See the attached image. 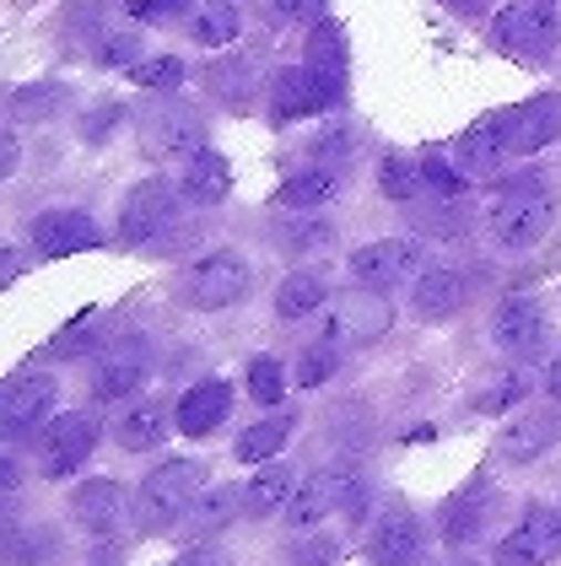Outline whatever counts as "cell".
Masks as SVG:
<instances>
[{
    "label": "cell",
    "instance_id": "53",
    "mask_svg": "<svg viewBox=\"0 0 561 566\" xmlns=\"http://www.w3.org/2000/svg\"><path fill=\"white\" fill-rule=\"evenodd\" d=\"M443 6H448L454 17H486V6H491V0H443Z\"/></svg>",
    "mask_w": 561,
    "mask_h": 566
},
{
    "label": "cell",
    "instance_id": "14",
    "mask_svg": "<svg viewBox=\"0 0 561 566\" xmlns=\"http://www.w3.org/2000/svg\"><path fill=\"white\" fill-rule=\"evenodd\" d=\"M388 324H394V313H388L384 292L362 286V292H345V297H335L330 340H351V346H362V340H378Z\"/></svg>",
    "mask_w": 561,
    "mask_h": 566
},
{
    "label": "cell",
    "instance_id": "20",
    "mask_svg": "<svg viewBox=\"0 0 561 566\" xmlns=\"http://www.w3.org/2000/svg\"><path fill=\"white\" fill-rule=\"evenodd\" d=\"M120 507H125L120 480H103V475L76 485V496H71V518L82 523L86 534H108V528L120 523Z\"/></svg>",
    "mask_w": 561,
    "mask_h": 566
},
{
    "label": "cell",
    "instance_id": "30",
    "mask_svg": "<svg viewBox=\"0 0 561 566\" xmlns=\"http://www.w3.org/2000/svg\"><path fill=\"white\" fill-rule=\"evenodd\" d=\"M324 281L313 275V270H292L281 286H276V313L281 318H308V313H319L324 307Z\"/></svg>",
    "mask_w": 561,
    "mask_h": 566
},
{
    "label": "cell",
    "instance_id": "16",
    "mask_svg": "<svg viewBox=\"0 0 561 566\" xmlns=\"http://www.w3.org/2000/svg\"><path fill=\"white\" fill-rule=\"evenodd\" d=\"M557 135H561V92H540V97H529L523 108L508 114V151H518V157H534Z\"/></svg>",
    "mask_w": 561,
    "mask_h": 566
},
{
    "label": "cell",
    "instance_id": "7",
    "mask_svg": "<svg viewBox=\"0 0 561 566\" xmlns=\"http://www.w3.org/2000/svg\"><path fill=\"white\" fill-rule=\"evenodd\" d=\"M561 556V513L551 507H529L523 518L502 534V545H497V566H546Z\"/></svg>",
    "mask_w": 561,
    "mask_h": 566
},
{
    "label": "cell",
    "instance_id": "45",
    "mask_svg": "<svg viewBox=\"0 0 561 566\" xmlns=\"http://www.w3.org/2000/svg\"><path fill=\"white\" fill-rule=\"evenodd\" d=\"M422 221H427V232H437V238H465V232H470V217L459 211V200H443V206H432Z\"/></svg>",
    "mask_w": 561,
    "mask_h": 566
},
{
    "label": "cell",
    "instance_id": "4",
    "mask_svg": "<svg viewBox=\"0 0 561 566\" xmlns=\"http://www.w3.org/2000/svg\"><path fill=\"white\" fill-rule=\"evenodd\" d=\"M141 146L163 163H178V157H200L206 151V119L178 103V97H157L146 114H141Z\"/></svg>",
    "mask_w": 561,
    "mask_h": 566
},
{
    "label": "cell",
    "instance_id": "39",
    "mask_svg": "<svg viewBox=\"0 0 561 566\" xmlns=\"http://www.w3.org/2000/svg\"><path fill=\"white\" fill-rule=\"evenodd\" d=\"M129 82H135V87H152V92H173L184 82V65H178L173 54H163V60H141V65H129Z\"/></svg>",
    "mask_w": 561,
    "mask_h": 566
},
{
    "label": "cell",
    "instance_id": "40",
    "mask_svg": "<svg viewBox=\"0 0 561 566\" xmlns=\"http://www.w3.org/2000/svg\"><path fill=\"white\" fill-rule=\"evenodd\" d=\"M422 174H427V189L437 200H459L470 184H465V168H454V163H443V157H422Z\"/></svg>",
    "mask_w": 561,
    "mask_h": 566
},
{
    "label": "cell",
    "instance_id": "19",
    "mask_svg": "<svg viewBox=\"0 0 561 566\" xmlns=\"http://www.w3.org/2000/svg\"><path fill=\"white\" fill-rule=\"evenodd\" d=\"M227 410H232V389H227L221 378H206V384H195V389L178 399L173 421H178V432L184 437H206L211 427L227 421Z\"/></svg>",
    "mask_w": 561,
    "mask_h": 566
},
{
    "label": "cell",
    "instance_id": "13",
    "mask_svg": "<svg viewBox=\"0 0 561 566\" xmlns=\"http://www.w3.org/2000/svg\"><path fill=\"white\" fill-rule=\"evenodd\" d=\"M28 232H33V249H39L43 260H71V254L103 243L97 221L86 217V211H43V217H33Z\"/></svg>",
    "mask_w": 561,
    "mask_h": 566
},
{
    "label": "cell",
    "instance_id": "56",
    "mask_svg": "<svg viewBox=\"0 0 561 566\" xmlns=\"http://www.w3.org/2000/svg\"><path fill=\"white\" fill-rule=\"evenodd\" d=\"M443 566H475V562H443Z\"/></svg>",
    "mask_w": 561,
    "mask_h": 566
},
{
    "label": "cell",
    "instance_id": "5",
    "mask_svg": "<svg viewBox=\"0 0 561 566\" xmlns=\"http://www.w3.org/2000/svg\"><path fill=\"white\" fill-rule=\"evenodd\" d=\"M178 195L184 189H173L168 178L135 184L125 195V206H120V243L141 249V243H157L163 232H173L178 227Z\"/></svg>",
    "mask_w": 561,
    "mask_h": 566
},
{
    "label": "cell",
    "instance_id": "54",
    "mask_svg": "<svg viewBox=\"0 0 561 566\" xmlns=\"http://www.w3.org/2000/svg\"><path fill=\"white\" fill-rule=\"evenodd\" d=\"M6 174H17V135H6V157H0Z\"/></svg>",
    "mask_w": 561,
    "mask_h": 566
},
{
    "label": "cell",
    "instance_id": "29",
    "mask_svg": "<svg viewBox=\"0 0 561 566\" xmlns=\"http://www.w3.org/2000/svg\"><path fill=\"white\" fill-rule=\"evenodd\" d=\"M238 507H243V491H232V485H211V491H200L195 496V507H189V534L195 539H206L216 528H227V523L238 518Z\"/></svg>",
    "mask_w": 561,
    "mask_h": 566
},
{
    "label": "cell",
    "instance_id": "32",
    "mask_svg": "<svg viewBox=\"0 0 561 566\" xmlns=\"http://www.w3.org/2000/svg\"><path fill=\"white\" fill-rule=\"evenodd\" d=\"M163 432H168V410L163 405H135L125 421H120V448L125 453H146V448H157L163 442Z\"/></svg>",
    "mask_w": 561,
    "mask_h": 566
},
{
    "label": "cell",
    "instance_id": "51",
    "mask_svg": "<svg viewBox=\"0 0 561 566\" xmlns=\"http://www.w3.org/2000/svg\"><path fill=\"white\" fill-rule=\"evenodd\" d=\"M125 119V108H103V114H92V125H86V140H103L108 125H120Z\"/></svg>",
    "mask_w": 561,
    "mask_h": 566
},
{
    "label": "cell",
    "instance_id": "22",
    "mask_svg": "<svg viewBox=\"0 0 561 566\" xmlns=\"http://www.w3.org/2000/svg\"><path fill=\"white\" fill-rule=\"evenodd\" d=\"M557 437H561L557 416H551V410H534V416H523V421H513V427L502 432V459H508V464H529V459H540Z\"/></svg>",
    "mask_w": 561,
    "mask_h": 566
},
{
    "label": "cell",
    "instance_id": "18",
    "mask_svg": "<svg viewBox=\"0 0 561 566\" xmlns=\"http://www.w3.org/2000/svg\"><path fill=\"white\" fill-rule=\"evenodd\" d=\"M367 556L373 566H416L422 562V523L411 513H384L367 539Z\"/></svg>",
    "mask_w": 561,
    "mask_h": 566
},
{
    "label": "cell",
    "instance_id": "6",
    "mask_svg": "<svg viewBox=\"0 0 561 566\" xmlns=\"http://www.w3.org/2000/svg\"><path fill=\"white\" fill-rule=\"evenodd\" d=\"M249 286H254L249 264L238 260V254H227V249H216V254H206V260L184 275V303L200 307V313H216V307L243 303Z\"/></svg>",
    "mask_w": 561,
    "mask_h": 566
},
{
    "label": "cell",
    "instance_id": "42",
    "mask_svg": "<svg viewBox=\"0 0 561 566\" xmlns=\"http://www.w3.org/2000/svg\"><path fill=\"white\" fill-rule=\"evenodd\" d=\"M335 367H341V356H335V340H330V346H313V350H308V356L298 361V384H302V389H313V384L335 378Z\"/></svg>",
    "mask_w": 561,
    "mask_h": 566
},
{
    "label": "cell",
    "instance_id": "46",
    "mask_svg": "<svg viewBox=\"0 0 561 566\" xmlns=\"http://www.w3.org/2000/svg\"><path fill=\"white\" fill-rule=\"evenodd\" d=\"M335 507H341L345 518H362V513H367V480L341 470V475H335Z\"/></svg>",
    "mask_w": 561,
    "mask_h": 566
},
{
    "label": "cell",
    "instance_id": "2",
    "mask_svg": "<svg viewBox=\"0 0 561 566\" xmlns=\"http://www.w3.org/2000/svg\"><path fill=\"white\" fill-rule=\"evenodd\" d=\"M557 221V195L546 189L540 174H523L502 189V200L491 206V238L502 249H534Z\"/></svg>",
    "mask_w": 561,
    "mask_h": 566
},
{
    "label": "cell",
    "instance_id": "55",
    "mask_svg": "<svg viewBox=\"0 0 561 566\" xmlns=\"http://www.w3.org/2000/svg\"><path fill=\"white\" fill-rule=\"evenodd\" d=\"M546 389H551V399H561V356L551 361V378H546Z\"/></svg>",
    "mask_w": 561,
    "mask_h": 566
},
{
    "label": "cell",
    "instance_id": "15",
    "mask_svg": "<svg viewBox=\"0 0 561 566\" xmlns=\"http://www.w3.org/2000/svg\"><path fill=\"white\" fill-rule=\"evenodd\" d=\"M146 367H152L146 346H141V340H120V346L97 361V373H92V399H97V405L129 399V394L146 384Z\"/></svg>",
    "mask_w": 561,
    "mask_h": 566
},
{
    "label": "cell",
    "instance_id": "23",
    "mask_svg": "<svg viewBox=\"0 0 561 566\" xmlns=\"http://www.w3.org/2000/svg\"><path fill=\"white\" fill-rule=\"evenodd\" d=\"M459 303H465V281L454 270H422L411 286L416 318H448V313H459Z\"/></svg>",
    "mask_w": 561,
    "mask_h": 566
},
{
    "label": "cell",
    "instance_id": "48",
    "mask_svg": "<svg viewBox=\"0 0 561 566\" xmlns=\"http://www.w3.org/2000/svg\"><path fill=\"white\" fill-rule=\"evenodd\" d=\"M173 566H232V556H227V551H216V545H189Z\"/></svg>",
    "mask_w": 561,
    "mask_h": 566
},
{
    "label": "cell",
    "instance_id": "24",
    "mask_svg": "<svg viewBox=\"0 0 561 566\" xmlns=\"http://www.w3.org/2000/svg\"><path fill=\"white\" fill-rule=\"evenodd\" d=\"M491 513H497V491L475 485L470 496H459V502L443 507V539H448V545H470L475 534L491 523Z\"/></svg>",
    "mask_w": 561,
    "mask_h": 566
},
{
    "label": "cell",
    "instance_id": "9",
    "mask_svg": "<svg viewBox=\"0 0 561 566\" xmlns=\"http://www.w3.org/2000/svg\"><path fill=\"white\" fill-rule=\"evenodd\" d=\"M92 442H97V421L92 416H54L39 437V470L49 480H65L76 475V464H86V453H92Z\"/></svg>",
    "mask_w": 561,
    "mask_h": 566
},
{
    "label": "cell",
    "instance_id": "27",
    "mask_svg": "<svg viewBox=\"0 0 561 566\" xmlns=\"http://www.w3.org/2000/svg\"><path fill=\"white\" fill-rule=\"evenodd\" d=\"M298 491V480H292V470H281V464H264L259 475H249V485H243V513L249 518H270L276 507H287V496Z\"/></svg>",
    "mask_w": 561,
    "mask_h": 566
},
{
    "label": "cell",
    "instance_id": "52",
    "mask_svg": "<svg viewBox=\"0 0 561 566\" xmlns=\"http://www.w3.org/2000/svg\"><path fill=\"white\" fill-rule=\"evenodd\" d=\"M324 6H330V0H281V11H287V17H298V22H313Z\"/></svg>",
    "mask_w": 561,
    "mask_h": 566
},
{
    "label": "cell",
    "instance_id": "26",
    "mask_svg": "<svg viewBox=\"0 0 561 566\" xmlns=\"http://www.w3.org/2000/svg\"><path fill=\"white\" fill-rule=\"evenodd\" d=\"M335 507V475L330 470H313V475L298 480V491L287 496V523L292 528H308L313 518H324Z\"/></svg>",
    "mask_w": 561,
    "mask_h": 566
},
{
    "label": "cell",
    "instance_id": "10",
    "mask_svg": "<svg viewBox=\"0 0 561 566\" xmlns=\"http://www.w3.org/2000/svg\"><path fill=\"white\" fill-rule=\"evenodd\" d=\"M491 335L508 356H540L551 346V313L534 303V297H508L491 318Z\"/></svg>",
    "mask_w": 561,
    "mask_h": 566
},
{
    "label": "cell",
    "instance_id": "28",
    "mask_svg": "<svg viewBox=\"0 0 561 566\" xmlns=\"http://www.w3.org/2000/svg\"><path fill=\"white\" fill-rule=\"evenodd\" d=\"M341 195V174L335 168H302V174H292L287 184H281V206H292V211H308V206H330Z\"/></svg>",
    "mask_w": 561,
    "mask_h": 566
},
{
    "label": "cell",
    "instance_id": "38",
    "mask_svg": "<svg viewBox=\"0 0 561 566\" xmlns=\"http://www.w3.org/2000/svg\"><path fill=\"white\" fill-rule=\"evenodd\" d=\"M249 394H254L259 405H276V399L287 394V373H281L276 356H254V361H249Z\"/></svg>",
    "mask_w": 561,
    "mask_h": 566
},
{
    "label": "cell",
    "instance_id": "12",
    "mask_svg": "<svg viewBox=\"0 0 561 566\" xmlns=\"http://www.w3.org/2000/svg\"><path fill=\"white\" fill-rule=\"evenodd\" d=\"M341 82H330V76H319L313 65H302V71H281L276 76V119H308V114H324V108H335L341 103Z\"/></svg>",
    "mask_w": 561,
    "mask_h": 566
},
{
    "label": "cell",
    "instance_id": "34",
    "mask_svg": "<svg viewBox=\"0 0 561 566\" xmlns=\"http://www.w3.org/2000/svg\"><path fill=\"white\" fill-rule=\"evenodd\" d=\"M254 76H259L254 60H249V54H232V60L211 65V76H206V82H211L216 97H227L232 108H243V103H249V92H254Z\"/></svg>",
    "mask_w": 561,
    "mask_h": 566
},
{
    "label": "cell",
    "instance_id": "47",
    "mask_svg": "<svg viewBox=\"0 0 561 566\" xmlns=\"http://www.w3.org/2000/svg\"><path fill=\"white\" fill-rule=\"evenodd\" d=\"M281 243H287V249H324V243H330V227H324V221H292V227L281 232Z\"/></svg>",
    "mask_w": 561,
    "mask_h": 566
},
{
    "label": "cell",
    "instance_id": "36",
    "mask_svg": "<svg viewBox=\"0 0 561 566\" xmlns=\"http://www.w3.org/2000/svg\"><path fill=\"white\" fill-rule=\"evenodd\" d=\"M43 556H54V534H49V528H11L6 562L11 566H43Z\"/></svg>",
    "mask_w": 561,
    "mask_h": 566
},
{
    "label": "cell",
    "instance_id": "1",
    "mask_svg": "<svg viewBox=\"0 0 561 566\" xmlns=\"http://www.w3.org/2000/svg\"><path fill=\"white\" fill-rule=\"evenodd\" d=\"M200 485H206V464H195V459L157 464L152 475L141 480V491H135V523H141V534H168V528H178V518H189Z\"/></svg>",
    "mask_w": 561,
    "mask_h": 566
},
{
    "label": "cell",
    "instance_id": "43",
    "mask_svg": "<svg viewBox=\"0 0 561 566\" xmlns=\"http://www.w3.org/2000/svg\"><path fill=\"white\" fill-rule=\"evenodd\" d=\"M189 6L195 0H125L135 22H178V17H189Z\"/></svg>",
    "mask_w": 561,
    "mask_h": 566
},
{
    "label": "cell",
    "instance_id": "37",
    "mask_svg": "<svg viewBox=\"0 0 561 566\" xmlns=\"http://www.w3.org/2000/svg\"><path fill=\"white\" fill-rule=\"evenodd\" d=\"M65 103L60 87H17L11 92V119H49Z\"/></svg>",
    "mask_w": 561,
    "mask_h": 566
},
{
    "label": "cell",
    "instance_id": "11",
    "mask_svg": "<svg viewBox=\"0 0 561 566\" xmlns=\"http://www.w3.org/2000/svg\"><path fill=\"white\" fill-rule=\"evenodd\" d=\"M54 378L49 373H17L6 389H0V427L6 437H28L43 416L54 410Z\"/></svg>",
    "mask_w": 561,
    "mask_h": 566
},
{
    "label": "cell",
    "instance_id": "8",
    "mask_svg": "<svg viewBox=\"0 0 561 566\" xmlns=\"http://www.w3.org/2000/svg\"><path fill=\"white\" fill-rule=\"evenodd\" d=\"M351 275L356 286H373V292H388L399 281H416L422 275V243L416 238H384V243H367L351 254Z\"/></svg>",
    "mask_w": 561,
    "mask_h": 566
},
{
    "label": "cell",
    "instance_id": "31",
    "mask_svg": "<svg viewBox=\"0 0 561 566\" xmlns=\"http://www.w3.org/2000/svg\"><path fill=\"white\" fill-rule=\"evenodd\" d=\"M292 427H298V416H270V421H259V427H249V432L238 437L232 453H238L243 464H264V459H276V453L287 448Z\"/></svg>",
    "mask_w": 561,
    "mask_h": 566
},
{
    "label": "cell",
    "instance_id": "21",
    "mask_svg": "<svg viewBox=\"0 0 561 566\" xmlns=\"http://www.w3.org/2000/svg\"><path fill=\"white\" fill-rule=\"evenodd\" d=\"M178 189H184V200H189V206H221V200H227V189H232V168H227V157H216V151L189 157V168H184V178H178Z\"/></svg>",
    "mask_w": 561,
    "mask_h": 566
},
{
    "label": "cell",
    "instance_id": "49",
    "mask_svg": "<svg viewBox=\"0 0 561 566\" xmlns=\"http://www.w3.org/2000/svg\"><path fill=\"white\" fill-rule=\"evenodd\" d=\"M523 389H529V378H523V373H513V378H502V384H497V394L486 399V410H502V405H513V399H523Z\"/></svg>",
    "mask_w": 561,
    "mask_h": 566
},
{
    "label": "cell",
    "instance_id": "25",
    "mask_svg": "<svg viewBox=\"0 0 561 566\" xmlns=\"http://www.w3.org/2000/svg\"><path fill=\"white\" fill-rule=\"evenodd\" d=\"M189 39L206 49H227L238 39V6L232 0H195L189 6Z\"/></svg>",
    "mask_w": 561,
    "mask_h": 566
},
{
    "label": "cell",
    "instance_id": "50",
    "mask_svg": "<svg viewBox=\"0 0 561 566\" xmlns=\"http://www.w3.org/2000/svg\"><path fill=\"white\" fill-rule=\"evenodd\" d=\"M330 151H351V135H345V130L313 135V157H330Z\"/></svg>",
    "mask_w": 561,
    "mask_h": 566
},
{
    "label": "cell",
    "instance_id": "35",
    "mask_svg": "<svg viewBox=\"0 0 561 566\" xmlns=\"http://www.w3.org/2000/svg\"><path fill=\"white\" fill-rule=\"evenodd\" d=\"M378 189H384L394 206H411V200H422V189H427V174H422V163H405V157H384V168H378Z\"/></svg>",
    "mask_w": 561,
    "mask_h": 566
},
{
    "label": "cell",
    "instance_id": "41",
    "mask_svg": "<svg viewBox=\"0 0 561 566\" xmlns=\"http://www.w3.org/2000/svg\"><path fill=\"white\" fill-rule=\"evenodd\" d=\"M141 39L129 28H103L97 33V65H141Z\"/></svg>",
    "mask_w": 561,
    "mask_h": 566
},
{
    "label": "cell",
    "instance_id": "44",
    "mask_svg": "<svg viewBox=\"0 0 561 566\" xmlns=\"http://www.w3.org/2000/svg\"><path fill=\"white\" fill-rule=\"evenodd\" d=\"M330 562H341V539H330V534L287 551V566H330Z\"/></svg>",
    "mask_w": 561,
    "mask_h": 566
},
{
    "label": "cell",
    "instance_id": "3",
    "mask_svg": "<svg viewBox=\"0 0 561 566\" xmlns=\"http://www.w3.org/2000/svg\"><path fill=\"white\" fill-rule=\"evenodd\" d=\"M497 44L518 60H551L561 44V0H513L497 17Z\"/></svg>",
    "mask_w": 561,
    "mask_h": 566
},
{
    "label": "cell",
    "instance_id": "33",
    "mask_svg": "<svg viewBox=\"0 0 561 566\" xmlns=\"http://www.w3.org/2000/svg\"><path fill=\"white\" fill-rule=\"evenodd\" d=\"M308 65H313L319 76H330V82L345 87V33L335 22H319V28L308 33Z\"/></svg>",
    "mask_w": 561,
    "mask_h": 566
},
{
    "label": "cell",
    "instance_id": "17",
    "mask_svg": "<svg viewBox=\"0 0 561 566\" xmlns=\"http://www.w3.org/2000/svg\"><path fill=\"white\" fill-rule=\"evenodd\" d=\"M454 157H459V168L470 178H486L502 168V157H508V119L502 114H486V119H475L470 130L454 140Z\"/></svg>",
    "mask_w": 561,
    "mask_h": 566
}]
</instances>
